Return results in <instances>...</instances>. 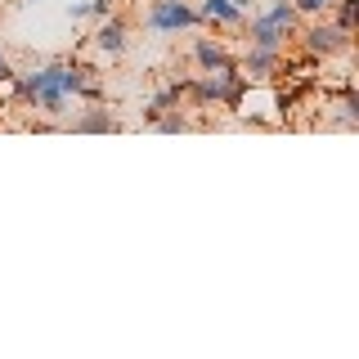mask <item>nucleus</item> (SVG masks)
<instances>
[{"label": "nucleus", "mask_w": 359, "mask_h": 359, "mask_svg": "<svg viewBox=\"0 0 359 359\" xmlns=\"http://www.w3.org/2000/svg\"><path fill=\"white\" fill-rule=\"evenodd\" d=\"M14 95L22 99V104H32L41 112V117L50 121H67L72 117V99H86V104H95V99H104V90H99V81L90 76L86 63H45V67H27V72H18L14 81Z\"/></svg>", "instance_id": "obj_1"}, {"label": "nucleus", "mask_w": 359, "mask_h": 359, "mask_svg": "<svg viewBox=\"0 0 359 359\" xmlns=\"http://www.w3.org/2000/svg\"><path fill=\"white\" fill-rule=\"evenodd\" d=\"M243 90H247V76H243V67L229 59V63L211 67V72H202L198 81H189L184 95H194V104H202V108H211V104L238 108L243 104Z\"/></svg>", "instance_id": "obj_2"}, {"label": "nucleus", "mask_w": 359, "mask_h": 359, "mask_svg": "<svg viewBox=\"0 0 359 359\" xmlns=\"http://www.w3.org/2000/svg\"><path fill=\"white\" fill-rule=\"evenodd\" d=\"M144 27L153 36H180V32L202 27V18H198L194 0H153L149 14H144Z\"/></svg>", "instance_id": "obj_3"}, {"label": "nucleus", "mask_w": 359, "mask_h": 359, "mask_svg": "<svg viewBox=\"0 0 359 359\" xmlns=\"http://www.w3.org/2000/svg\"><path fill=\"white\" fill-rule=\"evenodd\" d=\"M301 36H306V50H310V54H323V59H328V54L351 50V32H341L337 22H328L323 14H319V22H310Z\"/></svg>", "instance_id": "obj_4"}, {"label": "nucleus", "mask_w": 359, "mask_h": 359, "mask_svg": "<svg viewBox=\"0 0 359 359\" xmlns=\"http://www.w3.org/2000/svg\"><path fill=\"white\" fill-rule=\"evenodd\" d=\"M247 36H252L256 50H278V54H283L292 27H287V22H278L274 14H256L252 22H247Z\"/></svg>", "instance_id": "obj_5"}, {"label": "nucleus", "mask_w": 359, "mask_h": 359, "mask_svg": "<svg viewBox=\"0 0 359 359\" xmlns=\"http://www.w3.org/2000/svg\"><path fill=\"white\" fill-rule=\"evenodd\" d=\"M95 45H99V54H108V59H121V54L130 50V27H126V18H121V14L99 18Z\"/></svg>", "instance_id": "obj_6"}, {"label": "nucleus", "mask_w": 359, "mask_h": 359, "mask_svg": "<svg viewBox=\"0 0 359 359\" xmlns=\"http://www.w3.org/2000/svg\"><path fill=\"white\" fill-rule=\"evenodd\" d=\"M198 18L211 22V27H243L247 22V9H238L233 0H198Z\"/></svg>", "instance_id": "obj_7"}, {"label": "nucleus", "mask_w": 359, "mask_h": 359, "mask_svg": "<svg viewBox=\"0 0 359 359\" xmlns=\"http://www.w3.org/2000/svg\"><path fill=\"white\" fill-rule=\"evenodd\" d=\"M63 126H67V130H76V135H104V130H117V117H112V112H108V108L95 99V104H90L86 112L67 117Z\"/></svg>", "instance_id": "obj_8"}, {"label": "nucleus", "mask_w": 359, "mask_h": 359, "mask_svg": "<svg viewBox=\"0 0 359 359\" xmlns=\"http://www.w3.org/2000/svg\"><path fill=\"white\" fill-rule=\"evenodd\" d=\"M184 86H189V81H171V86H162V90H157L149 104H144V121H157L162 112L180 108V99H184Z\"/></svg>", "instance_id": "obj_9"}, {"label": "nucleus", "mask_w": 359, "mask_h": 359, "mask_svg": "<svg viewBox=\"0 0 359 359\" xmlns=\"http://www.w3.org/2000/svg\"><path fill=\"white\" fill-rule=\"evenodd\" d=\"M220 63H229V50H224L216 36H198L194 41V67L198 72H211V67H220Z\"/></svg>", "instance_id": "obj_10"}, {"label": "nucleus", "mask_w": 359, "mask_h": 359, "mask_svg": "<svg viewBox=\"0 0 359 359\" xmlns=\"http://www.w3.org/2000/svg\"><path fill=\"white\" fill-rule=\"evenodd\" d=\"M274 67H278V50H256V45H252V54L243 59V76H247V81H265Z\"/></svg>", "instance_id": "obj_11"}, {"label": "nucleus", "mask_w": 359, "mask_h": 359, "mask_svg": "<svg viewBox=\"0 0 359 359\" xmlns=\"http://www.w3.org/2000/svg\"><path fill=\"white\" fill-rule=\"evenodd\" d=\"M328 14H337L332 22H337L341 32H355V22H359V0H337Z\"/></svg>", "instance_id": "obj_12"}, {"label": "nucleus", "mask_w": 359, "mask_h": 359, "mask_svg": "<svg viewBox=\"0 0 359 359\" xmlns=\"http://www.w3.org/2000/svg\"><path fill=\"white\" fill-rule=\"evenodd\" d=\"M153 126L162 130V135H184V130H194V121H189L184 112H175V108H171V112H162V117H157Z\"/></svg>", "instance_id": "obj_13"}, {"label": "nucleus", "mask_w": 359, "mask_h": 359, "mask_svg": "<svg viewBox=\"0 0 359 359\" xmlns=\"http://www.w3.org/2000/svg\"><path fill=\"white\" fill-rule=\"evenodd\" d=\"M292 5H297V14H314V18H319V14H328L337 0H292Z\"/></svg>", "instance_id": "obj_14"}, {"label": "nucleus", "mask_w": 359, "mask_h": 359, "mask_svg": "<svg viewBox=\"0 0 359 359\" xmlns=\"http://www.w3.org/2000/svg\"><path fill=\"white\" fill-rule=\"evenodd\" d=\"M117 9V0H86V18H108Z\"/></svg>", "instance_id": "obj_15"}, {"label": "nucleus", "mask_w": 359, "mask_h": 359, "mask_svg": "<svg viewBox=\"0 0 359 359\" xmlns=\"http://www.w3.org/2000/svg\"><path fill=\"white\" fill-rule=\"evenodd\" d=\"M0 81H14V67H9L5 54H0Z\"/></svg>", "instance_id": "obj_16"}, {"label": "nucleus", "mask_w": 359, "mask_h": 359, "mask_svg": "<svg viewBox=\"0 0 359 359\" xmlns=\"http://www.w3.org/2000/svg\"><path fill=\"white\" fill-rule=\"evenodd\" d=\"M233 5H238V9H252V0H233Z\"/></svg>", "instance_id": "obj_17"}, {"label": "nucleus", "mask_w": 359, "mask_h": 359, "mask_svg": "<svg viewBox=\"0 0 359 359\" xmlns=\"http://www.w3.org/2000/svg\"><path fill=\"white\" fill-rule=\"evenodd\" d=\"M18 5H36V0H18Z\"/></svg>", "instance_id": "obj_18"}]
</instances>
